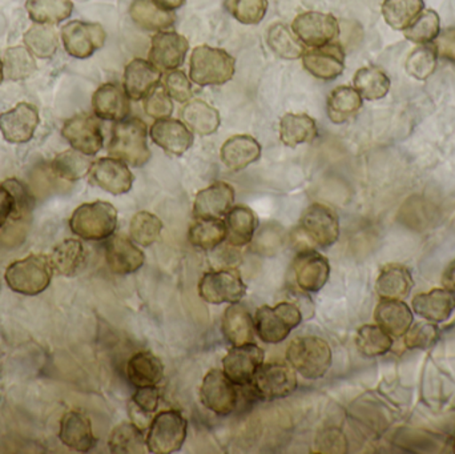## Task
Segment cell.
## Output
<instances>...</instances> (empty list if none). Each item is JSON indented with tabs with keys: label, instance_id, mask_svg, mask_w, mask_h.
Instances as JSON below:
<instances>
[{
	"label": "cell",
	"instance_id": "6da1fadb",
	"mask_svg": "<svg viewBox=\"0 0 455 454\" xmlns=\"http://www.w3.org/2000/svg\"><path fill=\"white\" fill-rule=\"evenodd\" d=\"M147 124L139 117H127L115 123L108 144L109 156L122 160L130 167H143L151 160Z\"/></svg>",
	"mask_w": 455,
	"mask_h": 454
},
{
	"label": "cell",
	"instance_id": "7a4b0ae2",
	"mask_svg": "<svg viewBox=\"0 0 455 454\" xmlns=\"http://www.w3.org/2000/svg\"><path fill=\"white\" fill-rule=\"evenodd\" d=\"M288 364L307 380H318L331 370L333 356L329 344L317 336L297 338L286 349Z\"/></svg>",
	"mask_w": 455,
	"mask_h": 454
},
{
	"label": "cell",
	"instance_id": "3957f363",
	"mask_svg": "<svg viewBox=\"0 0 455 454\" xmlns=\"http://www.w3.org/2000/svg\"><path fill=\"white\" fill-rule=\"evenodd\" d=\"M235 71V59L226 50L203 44L192 51L189 77L199 87L226 84Z\"/></svg>",
	"mask_w": 455,
	"mask_h": 454
},
{
	"label": "cell",
	"instance_id": "277c9868",
	"mask_svg": "<svg viewBox=\"0 0 455 454\" xmlns=\"http://www.w3.org/2000/svg\"><path fill=\"white\" fill-rule=\"evenodd\" d=\"M69 228L80 239L103 242L109 239L117 228V211L111 203H85L72 213Z\"/></svg>",
	"mask_w": 455,
	"mask_h": 454
},
{
	"label": "cell",
	"instance_id": "5b68a950",
	"mask_svg": "<svg viewBox=\"0 0 455 454\" xmlns=\"http://www.w3.org/2000/svg\"><path fill=\"white\" fill-rule=\"evenodd\" d=\"M53 269L48 256L29 255L10 264L4 279L13 292L24 296H36L50 287Z\"/></svg>",
	"mask_w": 455,
	"mask_h": 454
},
{
	"label": "cell",
	"instance_id": "8992f818",
	"mask_svg": "<svg viewBox=\"0 0 455 454\" xmlns=\"http://www.w3.org/2000/svg\"><path fill=\"white\" fill-rule=\"evenodd\" d=\"M301 323V309L296 304L283 301L275 307L264 306L257 309L254 328L259 340L265 344H280Z\"/></svg>",
	"mask_w": 455,
	"mask_h": 454
},
{
	"label": "cell",
	"instance_id": "52a82bcc",
	"mask_svg": "<svg viewBox=\"0 0 455 454\" xmlns=\"http://www.w3.org/2000/svg\"><path fill=\"white\" fill-rule=\"evenodd\" d=\"M187 424L183 413L168 410L155 416L146 437L147 450L154 454L179 452L187 439Z\"/></svg>",
	"mask_w": 455,
	"mask_h": 454
},
{
	"label": "cell",
	"instance_id": "ba28073f",
	"mask_svg": "<svg viewBox=\"0 0 455 454\" xmlns=\"http://www.w3.org/2000/svg\"><path fill=\"white\" fill-rule=\"evenodd\" d=\"M254 394L262 400L285 399L299 386L296 370L288 362L262 364L251 383Z\"/></svg>",
	"mask_w": 455,
	"mask_h": 454
},
{
	"label": "cell",
	"instance_id": "9c48e42d",
	"mask_svg": "<svg viewBox=\"0 0 455 454\" xmlns=\"http://www.w3.org/2000/svg\"><path fill=\"white\" fill-rule=\"evenodd\" d=\"M245 295V283L235 269L208 272L199 283L200 298L213 306L237 304Z\"/></svg>",
	"mask_w": 455,
	"mask_h": 454
},
{
	"label": "cell",
	"instance_id": "30bf717a",
	"mask_svg": "<svg viewBox=\"0 0 455 454\" xmlns=\"http://www.w3.org/2000/svg\"><path fill=\"white\" fill-rule=\"evenodd\" d=\"M299 232L318 247H331L339 237V216L326 205L315 203L302 212Z\"/></svg>",
	"mask_w": 455,
	"mask_h": 454
},
{
	"label": "cell",
	"instance_id": "8fae6325",
	"mask_svg": "<svg viewBox=\"0 0 455 454\" xmlns=\"http://www.w3.org/2000/svg\"><path fill=\"white\" fill-rule=\"evenodd\" d=\"M291 29L309 48L329 44L339 37V23L331 13L307 11L299 13L291 23Z\"/></svg>",
	"mask_w": 455,
	"mask_h": 454
},
{
	"label": "cell",
	"instance_id": "7c38bea8",
	"mask_svg": "<svg viewBox=\"0 0 455 454\" xmlns=\"http://www.w3.org/2000/svg\"><path fill=\"white\" fill-rule=\"evenodd\" d=\"M200 400L215 415H232L238 405L237 386L228 378L224 370H210L203 380Z\"/></svg>",
	"mask_w": 455,
	"mask_h": 454
},
{
	"label": "cell",
	"instance_id": "4fadbf2b",
	"mask_svg": "<svg viewBox=\"0 0 455 454\" xmlns=\"http://www.w3.org/2000/svg\"><path fill=\"white\" fill-rule=\"evenodd\" d=\"M61 40L64 50L69 56L76 59H87L106 43L107 34L99 23L74 20L61 28Z\"/></svg>",
	"mask_w": 455,
	"mask_h": 454
},
{
	"label": "cell",
	"instance_id": "5bb4252c",
	"mask_svg": "<svg viewBox=\"0 0 455 454\" xmlns=\"http://www.w3.org/2000/svg\"><path fill=\"white\" fill-rule=\"evenodd\" d=\"M61 135L72 148L87 156H95L104 146L100 120L93 115H75L64 123Z\"/></svg>",
	"mask_w": 455,
	"mask_h": 454
},
{
	"label": "cell",
	"instance_id": "9a60e30c",
	"mask_svg": "<svg viewBox=\"0 0 455 454\" xmlns=\"http://www.w3.org/2000/svg\"><path fill=\"white\" fill-rule=\"evenodd\" d=\"M189 42L175 31H160L151 40L148 60L162 72L175 71L183 66Z\"/></svg>",
	"mask_w": 455,
	"mask_h": 454
},
{
	"label": "cell",
	"instance_id": "2e32d148",
	"mask_svg": "<svg viewBox=\"0 0 455 454\" xmlns=\"http://www.w3.org/2000/svg\"><path fill=\"white\" fill-rule=\"evenodd\" d=\"M91 183L108 194L119 196L132 189L135 176L130 165L115 157H101L92 163L90 173Z\"/></svg>",
	"mask_w": 455,
	"mask_h": 454
},
{
	"label": "cell",
	"instance_id": "e0dca14e",
	"mask_svg": "<svg viewBox=\"0 0 455 454\" xmlns=\"http://www.w3.org/2000/svg\"><path fill=\"white\" fill-rule=\"evenodd\" d=\"M265 354L256 344L233 346L223 360V370L237 386H251L257 370L264 364Z\"/></svg>",
	"mask_w": 455,
	"mask_h": 454
},
{
	"label": "cell",
	"instance_id": "ac0fdd59",
	"mask_svg": "<svg viewBox=\"0 0 455 454\" xmlns=\"http://www.w3.org/2000/svg\"><path fill=\"white\" fill-rule=\"evenodd\" d=\"M297 285L305 292H320L331 276L328 259L313 250H304L291 263Z\"/></svg>",
	"mask_w": 455,
	"mask_h": 454
},
{
	"label": "cell",
	"instance_id": "d6986e66",
	"mask_svg": "<svg viewBox=\"0 0 455 454\" xmlns=\"http://www.w3.org/2000/svg\"><path fill=\"white\" fill-rule=\"evenodd\" d=\"M305 69L320 80L337 79L345 71V51L339 43H329L321 47L305 50L302 55Z\"/></svg>",
	"mask_w": 455,
	"mask_h": 454
},
{
	"label": "cell",
	"instance_id": "ffe728a7",
	"mask_svg": "<svg viewBox=\"0 0 455 454\" xmlns=\"http://www.w3.org/2000/svg\"><path fill=\"white\" fill-rule=\"evenodd\" d=\"M39 111L29 103H20L0 115V131L8 143L23 144L34 138L39 125Z\"/></svg>",
	"mask_w": 455,
	"mask_h": 454
},
{
	"label": "cell",
	"instance_id": "44dd1931",
	"mask_svg": "<svg viewBox=\"0 0 455 454\" xmlns=\"http://www.w3.org/2000/svg\"><path fill=\"white\" fill-rule=\"evenodd\" d=\"M152 141L172 156H181L194 146V132L178 119H159L149 130Z\"/></svg>",
	"mask_w": 455,
	"mask_h": 454
},
{
	"label": "cell",
	"instance_id": "7402d4cb",
	"mask_svg": "<svg viewBox=\"0 0 455 454\" xmlns=\"http://www.w3.org/2000/svg\"><path fill=\"white\" fill-rule=\"evenodd\" d=\"M104 252H106V260L109 269L114 274L122 275V276L135 274L146 261L143 251L135 244L133 240L122 236V235H116V236L112 235L109 239H107Z\"/></svg>",
	"mask_w": 455,
	"mask_h": 454
},
{
	"label": "cell",
	"instance_id": "603a6c76",
	"mask_svg": "<svg viewBox=\"0 0 455 454\" xmlns=\"http://www.w3.org/2000/svg\"><path fill=\"white\" fill-rule=\"evenodd\" d=\"M130 100L124 87L116 83H106L93 93V112L99 119L114 123L122 122L130 117Z\"/></svg>",
	"mask_w": 455,
	"mask_h": 454
},
{
	"label": "cell",
	"instance_id": "cb8c5ba5",
	"mask_svg": "<svg viewBox=\"0 0 455 454\" xmlns=\"http://www.w3.org/2000/svg\"><path fill=\"white\" fill-rule=\"evenodd\" d=\"M163 72L149 60L136 58L124 69V87L128 98L144 100L162 82Z\"/></svg>",
	"mask_w": 455,
	"mask_h": 454
},
{
	"label": "cell",
	"instance_id": "d4e9b609",
	"mask_svg": "<svg viewBox=\"0 0 455 454\" xmlns=\"http://www.w3.org/2000/svg\"><path fill=\"white\" fill-rule=\"evenodd\" d=\"M235 192L226 181H215L196 195L194 215L196 219L221 218L229 212L235 203Z\"/></svg>",
	"mask_w": 455,
	"mask_h": 454
},
{
	"label": "cell",
	"instance_id": "484cf974",
	"mask_svg": "<svg viewBox=\"0 0 455 454\" xmlns=\"http://www.w3.org/2000/svg\"><path fill=\"white\" fill-rule=\"evenodd\" d=\"M59 439L67 448L79 453L90 452L96 445L90 418L76 410L66 413L61 418Z\"/></svg>",
	"mask_w": 455,
	"mask_h": 454
},
{
	"label": "cell",
	"instance_id": "4316f807",
	"mask_svg": "<svg viewBox=\"0 0 455 454\" xmlns=\"http://www.w3.org/2000/svg\"><path fill=\"white\" fill-rule=\"evenodd\" d=\"M221 162L232 172L245 170L261 157V146L249 135H235L221 147Z\"/></svg>",
	"mask_w": 455,
	"mask_h": 454
},
{
	"label": "cell",
	"instance_id": "83f0119b",
	"mask_svg": "<svg viewBox=\"0 0 455 454\" xmlns=\"http://www.w3.org/2000/svg\"><path fill=\"white\" fill-rule=\"evenodd\" d=\"M413 309L422 319L440 324L451 319L454 314L455 295L445 288L419 293L414 298Z\"/></svg>",
	"mask_w": 455,
	"mask_h": 454
},
{
	"label": "cell",
	"instance_id": "f1b7e54d",
	"mask_svg": "<svg viewBox=\"0 0 455 454\" xmlns=\"http://www.w3.org/2000/svg\"><path fill=\"white\" fill-rule=\"evenodd\" d=\"M377 324L392 338H403L413 325V312L403 300L382 299L374 312Z\"/></svg>",
	"mask_w": 455,
	"mask_h": 454
},
{
	"label": "cell",
	"instance_id": "f546056e",
	"mask_svg": "<svg viewBox=\"0 0 455 454\" xmlns=\"http://www.w3.org/2000/svg\"><path fill=\"white\" fill-rule=\"evenodd\" d=\"M227 243L230 247H245L259 228L256 213L246 205H235L227 213Z\"/></svg>",
	"mask_w": 455,
	"mask_h": 454
},
{
	"label": "cell",
	"instance_id": "4dcf8cb0",
	"mask_svg": "<svg viewBox=\"0 0 455 454\" xmlns=\"http://www.w3.org/2000/svg\"><path fill=\"white\" fill-rule=\"evenodd\" d=\"M413 287L411 272L400 264L385 266L376 282V291L379 298L389 300H403L408 298Z\"/></svg>",
	"mask_w": 455,
	"mask_h": 454
},
{
	"label": "cell",
	"instance_id": "1f68e13d",
	"mask_svg": "<svg viewBox=\"0 0 455 454\" xmlns=\"http://www.w3.org/2000/svg\"><path fill=\"white\" fill-rule=\"evenodd\" d=\"M181 119L192 132L210 136L218 132L221 124L220 112L207 101L192 99L181 109Z\"/></svg>",
	"mask_w": 455,
	"mask_h": 454
},
{
	"label": "cell",
	"instance_id": "d6a6232c",
	"mask_svg": "<svg viewBox=\"0 0 455 454\" xmlns=\"http://www.w3.org/2000/svg\"><path fill=\"white\" fill-rule=\"evenodd\" d=\"M221 328L230 346H240L253 343L254 323L251 314L240 303L228 307L223 315Z\"/></svg>",
	"mask_w": 455,
	"mask_h": 454
},
{
	"label": "cell",
	"instance_id": "836d02e7",
	"mask_svg": "<svg viewBox=\"0 0 455 454\" xmlns=\"http://www.w3.org/2000/svg\"><path fill=\"white\" fill-rule=\"evenodd\" d=\"M48 260L53 271L60 276H76L85 266L84 245L80 240H64L53 248L51 255H48Z\"/></svg>",
	"mask_w": 455,
	"mask_h": 454
},
{
	"label": "cell",
	"instance_id": "e575fe53",
	"mask_svg": "<svg viewBox=\"0 0 455 454\" xmlns=\"http://www.w3.org/2000/svg\"><path fill=\"white\" fill-rule=\"evenodd\" d=\"M127 376L136 388L157 386L164 378V365L151 352H138L128 362Z\"/></svg>",
	"mask_w": 455,
	"mask_h": 454
},
{
	"label": "cell",
	"instance_id": "d590c367",
	"mask_svg": "<svg viewBox=\"0 0 455 454\" xmlns=\"http://www.w3.org/2000/svg\"><path fill=\"white\" fill-rule=\"evenodd\" d=\"M318 136L315 119L307 114H286L280 120V140L286 147L296 148L312 143Z\"/></svg>",
	"mask_w": 455,
	"mask_h": 454
},
{
	"label": "cell",
	"instance_id": "8d00e7d4",
	"mask_svg": "<svg viewBox=\"0 0 455 454\" xmlns=\"http://www.w3.org/2000/svg\"><path fill=\"white\" fill-rule=\"evenodd\" d=\"M130 15L139 27L148 31H167L176 21L171 11L163 10L154 0H133Z\"/></svg>",
	"mask_w": 455,
	"mask_h": 454
},
{
	"label": "cell",
	"instance_id": "74e56055",
	"mask_svg": "<svg viewBox=\"0 0 455 454\" xmlns=\"http://www.w3.org/2000/svg\"><path fill=\"white\" fill-rule=\"evenodd\" d=\"M363 107V98L355 88L339 85L331 91L326 103L328 116L334 124H342L352 119Z\"/></svg>",
	"mask_w": 455,
	"mask_h": 454
},
{
	"label": "cell",
	"instance_id": "f35d334b",
	"mask_svg": "<svg viewBox=\"0 0 455 454\" xmlns=\"http://www.w3.org/2000/svg\"><path fill=\"white\" fill-rule=\"evenodd\" d=\"M188 239L199 250H215L227 240L226 221L220 218L196 219L189 228Z\"/></svg>",
	"mask_w": 455,
	"mask_h": 454
},
{
	"label": "cell",
	"instance_id": "ab89813d",
	"mask_svg": "<svg viewBox=\"0 0 455 454\" xmlns=\"http://www.w3.org/2000/svg\"><path fill=\"white\" fill-rule=\"evenodd\" d=\"M267 43L278 58L286 60H296L305 52L304 43L283 23H275L267 28Z\"/></svg>",
	"mask_w": 455,
	"mask_h": 454
},
{
	"label": "cell",
	"instance_id": "60d3db41",
	"mask_svg": "<svg viewBox=\"0 0 455 454\" xmlns=\"http://www.w3.org/2000/svg\"><path fill=\"white\" fill-rule=\"evenodd\" d=\"M355 91L369 101L384 99L390 91V79L379 67H363L355 74Z\"/></svg>",
	"mask_w": 455,
	"mask_h": 454
},
{
	"label": "cell",
	"instance_id": "b9f144b4",
	"mask_svg": "<svg viewBox=\"0 0 455 454\" xmlns=\"http://www.w3.org/2000/svg\"><path fill=\"white\" fill-rule=\"evenodd\" d=\"M88 157L90 156L76 151V149H68V151L56 155L55 159L51 162L50 168L53 175L61 180H80L90 173L91 167H92V162Z\"/></svg>",
	"mask_w": 455,
	"mask_h": 454
},
{
	"label": "cell",
	"instance_id": "7bdbcfd3",
	"mask_svg": "<svg viewBox=\"0 0 455 454\" xmlns=\"http://www.w3.org/2000/svg\"><path fill=\"white\" fill-rule=\"evenodd\" d=\"M424 0H384L382 16L397 31H405L424 11Z\"/></svg>",
	"mask_w": 455,
	"mask_h": 454
},
{
	"label": "cell",
	"instance_id": "ee69618b",
	"mask_svg": "<svg viewBox=\"0 0 455 454\" xmlns=\"http://www.w3.org/2000/svg\"><path fill=\"white\" fill-rule=\"evenodd\" d=\"M26 10L35 23L59 24L71 16L74 3L71 0H27Z\"/></svg>",
	"mask_w": 455,
	"mask_h": 454
},
{
	"label": "cell",
	"instance_id": "f6af8a7d",
	"mask_svg": "<svg viewBox=\"0 0 455 454\" xmlns=\"http://www.w3.org/2000/svg\"><path fill=\"white\" fill-rule=\"evenodd\" d=\"M355 346L363 356L379 357L392 349L393 338L379 324L363 325L355 336Z\"/></svg>",
	"mask_w": 455,
	"mask_h": 454
},
{
	"label": "cell",
	"instance_id": "bcb514c9",
	"mask_svg": "<svg viewBox=\"0 0 455 454\" xmlns=\"http://www.w3.org/2000/svg\"><path fill=\"white\" fill-rule=\"evenodd\" d=\"M108 448L115 454L143 453L147 448L143 429L133 423H123L109 434Z\"/></svg>",
	"mask_w": 455,
	"mask_h": 454
},
{
	"label": "cell",
	"instance_id": "7dc6e473",
	"mask_svg": "<svg viewBox=\"0 0 455 454\" xmlns=\"http://www.w3.org/2000/svg\"><path fill=\"white\" fill-rule=\"evenodd\" d=\"M36 71V61L28 48L11 47L5 51L3 60V72L4 77L12 82H21L28 79Z\"/></svg>",
	"mask_w": 455,
	"mask_h": 454
},
{
	"label": "cell",
	"instance_id": "c3c4849f",
	"mask_svg": "<svg viewBox=\"0 0 455 454\" xmlns=\"http://www.w3.org/2000/svg\"><path fill=\"white\" fill-rule=\"evenodd\" d=\"M24 44L32 55L40 59H50L58 51V34L52 27L35 24L24 34Z\"/></svg>",
	"mask_w": 455,
	"mask_h": 454
},
{
	"label": "cell",
	"instance_id": "681fc988",
	"mask_svg": "<svg viewBox=\"0 0 455 454\" xmlns=\"http://www.w3.org/2000/svg\"><path fill=\"white\" fill-rule=\"evenodd\" d=\"M163 228V221L156 215L143 211L136 213L131 220V239L141 247H149L160 239Z\"/></svg>",
	"mask_w": 455,
	"mask_h": 454
},
{
	"label": "cell",
	"instance_id": "f907efd6",
	"mask_svg": "<svg viewBox=\"0 0 455 454\" xmlns=\"http://www.w3.org/2000/svg\"><path fill=\"white\" fill-rule=\"evenodd\" d=\"M405 37L416 44H429L441 32V19L433 10H424L405 29Z\"/></svg>",
	"mask_w": 455,
	"mask_h": 454
},
{
	"label": "cell",
	"instance_id": "816d5d0a",
	"mask_svg": "<svg viewBox=\"0 0 455 454\" xmlns=\"http://www.w3.org/2000/svg\"><path fill=\"white\" fill-rule=\"evenodd\" d=\"M437 56L435 45H419L406 59V72L417 80L429 79L437 68Z\"/></svg>",
	"mask_w": 455,
	"mask_h": 454
},
{
	"label": "cell",
	"instance_id": "f5cc1de1",
	"mask_svg": "<svg viewBox=\"0 0 455 454\" xmlns=\"http://www.w3.org/2000/svg\"><path fill=\"white\" fill-rule=\"evenodd\" d=\"M267 5V0H226L228 12L246 26H254L264 20Z\"/></svg>",
	"mask_w": 455,
	"mask_h": 454
},
{
	"label": "cell",
	"instance_id": "db71d44e",
	"mask_svg": "<svg viewBox=\"0 0 455 454\" xmlns=\"http://www.w3.org/2000/svg\"><path fill=\"white\" fill-rule=\"evenodd\" d=\"M440 340V330L435 323L419 322L405 333V346L411 351H425L432 348Z\"/></svg>",
	"mask_w": 455,
	"mask_h": 454
},
{
	"label": "cell",
	"instance_id": "11a10c76",
	"mask_svg": "<svg viewBox=\"0 0 455 454\" xmlns=\"http://www.w3.org/2000/svg\"><path fill=\"white\" fill-rule=\"evenodd\" d=\"M163 87L167 91L168 95L172 100L178 103H188L194 98V87H192L191 80L187 76L186 72L180 69L170 71L164 76Z\"/></svg>",
	"mask_w": 455,
	"mask_h": 454
},
{
	"label": "cell",
	"instance_id": "9f6ffc18",
	"mask_svg": "<svg viewBox=\"0 0 455 454\" xmlns=\"http://www.w3.org/2000/svg\"><path fill=\"white\" fill-rule=\"evenodd\" d=\"M144 111L152 119L171 117L173 114V101L164 87H156L144 99Z\"/></svg>",
	"mask_w": 455,
	"mask_h": 454
},
{
	"label": "cell",
	"instance_id": "6f0895ef",
	"mask_svg": "<svg viewBox=\"0 0 455 454\" xmlns=\"http://www.w3.org/2000/svg\"><path fill=\"white\" fill-rule=\"evenodd\" d=\"M131 402L136 405L139 410H144L149 415H154L159 408V388L156 386H140V388L136 389Z\"/></svg>",
	"mask_w": 455,
	"mask_h": 454
},
{
	"label": "cell",
	"instance_id": "680465c9",
	"mask_svg": "<svg viewBox=\"0 0 455 454\" xmlns=\"http://www.w3.org/2000/svg\"><path fill=\"white\" fill-rule=\"evenodd\" d=\"M315 448H320V452L344 453L347 452V439L339 429H326L323 436L317 437Z\"/></svg>",
	"mask_w": 455,
	"mask_h": 454
},
{
	"label": "cell",
	"instance_id": "91938a15",
	"mask_svg": "<svg viewBox=\"0 0 455 454\" xmlns=\"http://www.w3.org/2000/svg\"><path fill=\"white\" fill-rule=\"evenodd\" d=\"M435 51H437L438 56L446 59V60L454 61L455 63V28L443 29L440 32L437 39H435Z\"/></svg>",
	"mask_w": 455,
	"mask_h": 454
},
{
	"label": "cell",
	"instance_id": "94428289",
	"mask_svg": "<svg viewBox=\"0 0 455 454\" xmlns=\"http://www.w3.org/2000/svg\"><path fill=\"white\" fill-rule=\"evenodd\" d=\"M13 207H15V200L12 195L3 186V183L0 184V229L10 220Z\"/></svg>",
	"mask_w": 455,
	"mask_h": 454
},
{
	"label": "cell",
	"instance_id": "6125c7cd",
	"mask_svg": "<svg viewBox=\"0 0 455 454\" xmlns=\"http://www.w3.org/2000/svg\"><path fill=\"white\" fill-rule=\"evenodd\" d=\"M443 285L445 290L451 291L455 295V261L443 272Z\"/></svg>",
	"mask_w": 455,
	"mask_h": 454
},
{
	"label": "cell",
	"instance_id": "be15d7a7",
	"mask_svg": "<svg viewBox=\"0 0 455 454\" xmlns=\"http://www.w3.org/2000/svg\"><path fill=\"white\" fill-rule=\"evenodd\" d=\"M187 0H154L155 4L159 5L160 8L165 11L179 10L186 4Z\"/></svg>",
	"mask_w": 455,
	"mask_h": 454
},
{
	"label": "cell",
	"instance_id": "e7e4bbea",
	"mask_svg": "<svg viewBox=\"0 0 455 454\" xmlns=\"http://www.w3.org/2000/svg\"><path fill=\"white\" fill-rule=\"evenodd\" d=\"M3 79H4V72H3V61L0 60V84H2Z\"/></svg>",
	"mask_w": 455,
	"mask_h": 454
},
{
	"label": "cell",
	"instance_id": "03108f58",
	"mask_svg": "<svg viewBox=\"0 0 455 454\" xmlns=\"http://www.w3.org/2000/svg\"><path fill=\"white\" fill-rule=\"evenodd\" d=\"M453 448H454V452H455V434H454V444H453Z\"/></svg>",
	"mask_w": 455,
	"mask_h": 454
}]
</instances>
